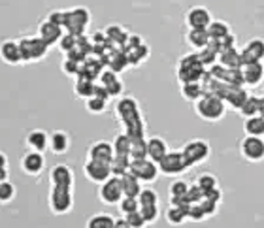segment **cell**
I'll return each mask as SVG.
<instances>
[{
  "instance_id": "cell-1",
  "label": "cell",
  "mask_w": 264,
  "mask_h": 228,
  "mask_svg": "<svg viewBox=\"0 0 264 228\" xmlns=\"http://www.w3.org/2000/svg\"><path fill=\"white\" fill-rule=\"evenodd\" d=\"M194 111L200 119H204L208 123L221 121L227 113V102L221 96L213 93H204L196 102H194Z\"/></svg>"
},
{
  "instance_id": "cell-2",
  "label": "cell",
  "mask_w": 264,
  "mask_h": 228,
  "mask_svg": "<svg viewBox=\"0 0 264 228\" xmlns=\"http://www.w3.org/2000/svg\"><path fill=\"white\" fill-rule=\"evenodd\" d=\"M206 74V66L198 60L196 53H189L185 55L179 65H177V79L181 83L189 81H200Z\"/></svg>"
},
{
  "instance_id": "cell-3",
  "label": "cell",
  "mask_w": 264,
  "mask_h": 228,
  "mask_svg": "<svg viewBox=\"0 0 264 228\" xmlns=\"http://www.w3.org/2000/svg\"><path fill=\"white\" fill-rule=\"evenodd\" d=\"M19 44V53L23 63H36L42 60L49 51V46L42 40L40 36H30V38H21Z\"/></svg>"
},
{
  "instance_id": "cell-4",
  "label": "cell",
  "mask_w": 264,
  "mask_h": 228,
  "mask_svg": "<svg viewBox=\"0 0 264 228\" xmlns=\"http://www.w3.org/2000/svg\"><path fill=\"white\" fill-rule=\"evenodd\" d=\"M181 155H183V158H185V162H187L189 168H193V166L206 162V160L210 158L211 147L206 140H191L183 146Z\"/></svg>"
},
{
  "instance_id": "cell-5",
  "label": "cell",
  "mask_w": 264,
  "mask_h": 228,
  "mask_svg": "<svg viewBox=\"0 0 264 228\" xmlns=\"http://www.w3.org/2000/svg\"><path fill=\"white\" fill-rule=\"evenodd\" d=\"M74 205V194H72V189H65V187H51V193H49V210L55 213V215H65L72 210Z\"/></svg>"
},
{
  "instance_id": "cell-6",
  "label": "cell",
  "mask_w": 264,
  "mask_h": 228,
  "mask_svg": "<svg viewBox=\"0 0 264 228\" xmlns=\"http://www.w3.org/2000/svg\"><path fill=\"white\" fill-rule=\"evenodd\" d=\"M89 21H91V13L87 12V8H74L66 12L65 29L68 34L82 36L87 29Z\"/></svg>"
},
{
  "instance_id": "cell-7",
  "label": "cell",
  "mask_w": 264,
  "mask_h": 228,
  "mask_svg": "<svg viewBox=\"0 0 264 228\" xmlns=\"http://www.w3.org/2000/svg\"><path fill=\"white\" fill-rule=\"evenodd\" d=\"M123 187H121V179L112 176L108 181L100 183L98 187V198L100 202H104L108 205H117L123 198Z\"/></svg>"
},
{
  "instance_id": "cell-8",
  "label": "cell",
  "mask_w": 264,
  "mask_h": 228,
  "mask_svg": "<svg viewBox=\"0 0 264 228\" xmlns=\"http://www.w3.org/2000/svg\"><path fill=\"white\" fill-rule=\"evenodd\" d=\"M129 172L132 176H136L141 183H153L158 177V164L144 158V160H130Z\"/></svg>"
},
{
  "instance_id": "cell-9",
  "label": "cell",
  "mask_w": 264,
  "mask_h": 228,
  "mask_svg": "<svg viewBox=\"0 0 264 228\" xmlns=\"http://www.w3.org/2000/svg\"><path fill=\"white\" fill-rule=\"evenodd\" d=\"M241 157L249 162H262L264 160V138L257 136H246L240 141Z\"/></svg>"
},
{
  "instance_id": "cell-10",
  "label": "cell",
  "mask_w": 264,
  "mask_h": 228,
  "mask_svg": "<svg viewBox=\"0 0 264 228\" xmlns=\"http://www.w3.org/2000/svg\"><path fill=\"white\" fill-rule=\"evenodd\" d=\"M189 166L183 158L181 151H168V155L158 162V172L165 174V176H179Z\"/></svg>"
},
{
  "instance_id": "cell-11",
  "label": "cell",
  "mask_w": 264,
  "mask_h": 228,
  "mask_svg": "<svg viewBox=\"0 0 264 228\" xmlns=\"http://www.w3.org/2000/svg\"><path fill=\"white\" fill-rule=\"evenodd\" d=\"M83 174L89 181L93 183H104L112 177V168L108 162H100V160H87L83 164Z\"/></svg>"
},
{
  "instance_id": "cell-12",
  "label": "cell",
  "mask_w": 264,
  "mask_h": 228,
  "mask_svg": "<svg viewBox=\"0 0 264 228\" xmlns=\"http://www.w3.org/2000/svg\"><path fill=\"white\" fill-rule=\"evenodd\" d=\"M213 21L210 10L206 6H193L185 15V23L189 29H196V30H208L210 23Z\"/></svg>"
},
{
  "instance_id": "cell-13",
  "label": "cell",
  "mask_w": 264,
  "mask_h": 228,
  "mask_svg": "<svg viewBox=\"0 0 264 228\" xmlns=\"http://www.w3.org/2000/svg\"><path fill=\"white\" fill-rule=\"evenodd\" d=\"M241 66L249 65V63H262L264 60V40L262 38H253L243 46L240 51Z\"/></svg>"
},
{
  "instance_id": "cell-14",
  "label": "cell",
  "mask_w": 264,
  "mask_h": 228,
  "mask_svg": "<svg viewBox=\"0 0 264 228\" xmlns=\"http://www.w3.org/2000/svg\"><path fill=\"white\" fill-rule=\"evenodd\" d=\"M49 181H51V187L72 189L74 187V172L66 164H57L49 172Z\"/></svg>"
},
{
  "instance_id": "cell-15",
  "label": "cell",
  "mask_w": 264,
  "mask_h": 228,
  "mask_svg": "<svg viewBox=\"0 0 264 228\" xmlns=\"http://www.w3.org/2000/svg\"><path fill=\"white\" fill-rule=\"evenodd\" d=\"M115 157V153H113V146L110 141L106 140H98L91 143L87 151V160H100V162H112V158Z\"/></svg>"
},
{
  "instance_id": "cell-16",
  "label": "cell",
  "mask_w": 264,
  "mask_h": 228,
  "mask_svg": "<svg viewBox=\"0 0 264 228\" xmlns=\"http://www.w3.org/2000/svg\"><path fill=\"white\" fill-rule=\"evenodd\" d=\"M241 72V81L247 87H258L264 79V68L262 63H249L240 68Z\"/></svg>"
},
{
  "instance_id": "cell-17",
  "label": "cell",
  "mask_w": 264,
  "mask_h": 228,
  "mask_svg": "<svg viewBox=\"0 0 264 228\" xmlns=\"http://www.w3.org/2000/svg\"><path fill=\"white\" fill-rule=\"evenodd\" d=\"M38 36L46 42L47 46L51 47L55 46V44H59V40L63 38V27L51 23L49 19H46V21H42L40 27H38Z\"/></svg>"
},
{
  "instance_id": "cell-18",
  "label": "cell",
  "mask_w": 264,
  "mask_h": 228,
  "mask_svg": "<svg viewBox=\"0 0 264 228\" xmlns=\"http://www.w3.org/2000/svg\"><path fill=\"white\" fill-rule=\"evenodd\" d=\"M115 111H117V117L125 123H129L132 119L141 117L140 110H138V104H136L134 98H121L115 106Z\"/></svg>"
},
{
  "instance_id": "cell-19",
  "label": "cell",
  "mask_w": 264,
  "mask_h": 228,
  "mask_svg": "<svg viewBox=\"0 0 264 228\" xmlns=\"http://www.w3.org/2000/svg\"><path fill=\"white\" fill-rule=\"evenodd\" d=\"M146 143H147V158L157 164L168 155V151H170V149H168V143H166L163 138H158V136H153V138L146 140Z\"/></svg>"
},
{
  "instance_id": "cell-20",
  "label": "cell",
  "mask_w": 264,
  "mask_h": 228,
  "mask_svg": "<svg viewBox=\"0 0 264 228\" xmlns=\"http://www.w3.org/2000/svg\"><path fill=\"white\" fill-rule=\"evenodd\" d=\"M247 98H249V94H247L246 89L240 87V85H229L223 94V100L227 102V106L234 108V110H240Z\"/></svg>"
},
{
  "instance_id": "cell-21",
  "label": "cell",
  "mask_w": 264,
  "mask_h": 228,
  "mask_svg": "<svg viewBox=\"0 0 264 228\" xmlns=\"http://www.w3.org/2000/svg\"><path fill=\"white\" fill-rule=\"evenodd\" d=\"M21 168L29 176H38L42 170H44V157H42V153L38 151L27 153L23 157V160H21Z\"/></svg>"
},
{
  "instance_id": "cell-22",
  "label": "cell",
  "mask_w": 264,
  "mask_h": 228,
  "mask_svg": "<svg viewBox=\"0 0 264 228\" xmlns=\"http://www.w3.org/2000/svg\"><path fill=\"white\" fill-rule=\"evenodd\" d=\"M0 59L6 65H19L21 60V53H19V44L13 40H6L0 44Z\"/></svg>"
},
{
  "instance_id": "cell-23",
  "label": "cell",
  "mask_w": 264,
  "mask_h": 228,
  "mask_svg": "<svg viewBox=\"0 0 264 228\" xmlns=\"http://www.w3.org/2000/svg\"><path fill=\"white\" fill-rule=\"evenodd\" d=\"M219 65L225 66V68H229V70H240L241 68V57H240V51L232 47V49H225V51L219 53Z\"/></svg>"
},
{
  "instance_id": "cell-24",
  "label": "cell",
  "mask_w": 264,
  "mask_h": 228,
  "mask_svg": "<svg viewBox=\"0 0 264 228\" xmlns=\"http://www.w3.org/2000/svg\"><path fill=\"white\" fill-rule=\"evenodd\" d=\"M68 147H70V138L66 132L63 130H57V132H53L49 136V149H51L55 155H65L68 151Z\"/></svg>"
},
{
  "instance_id": "cell-25",
  "label": "cell",
  "mask_w": 264,
  "mask_h": 228,
  "mask_svg": "<svg viewBox=\"0 0 264 228\" xmlns=\"http://www.w3.org/2000/svg\"><path fill=\"white\" fill-rule=\"evenodd\" d=\"M27 143L32 151L44 153L49 147V136L44 130H30L29 136H27Z\"/></svg>"
},
{
  "instance_id": "cell-26",
  "label": "cell",
  "mask_w": 264,
  "mask_h": 228,
  "mask_svg": "<svg viewBox=\"0 0 264 228\" xmlns=\"http://www.w3.org/2000/svg\"><path fill=\"white\" fill-rule=\"evenodd\" d=\"M119 179H121V187H123L125 196H134V198H138V194H140V191H141V181H140V179H138L136 176H132L130 172L123 174Z\"/></svg>"
},
{
  "instance_id": "cell-27",
  "label": "cell",
  "mask_w": 264,
  "mask_h": 228,
  "mask_svg": "<svg viewBox=\"0 0 264 228\" xmlns=\"http://www.w3.org/2000/svg\"><path fill=\"white\" fill-rule=\"evenodd\" d=\"M185 40H187L189 46L194 47L196 51H200V49L208 47V44H210V34H208V30L189 29L187 36H185Z\"/></svg>"
},
{
  "instance_id": "cell-28",
  "label": "cell",
  "mask_w": 264,
  "mask_h": 228,
  "mask_svg": "<svg viewBox=\"0 0 264 228\" xmlns=\"http://www.w3.org/2000/svg\"><path fill=\"white\" fill-rule=\"evenodd\" d=\"M243 132L246 136H257L264 138V117L262 115H253L243 121Z\"/></svg>"
},
{
  "instance_id": "cell-29",
  "label": "cell",
  "mask_w": 264,
  "mask_h": 228,
  "mask_svg": "<svg viewBox=\"0 0 264 228\" xmlns=\"http://www.w3.org/2000/svg\"><path fill=\"white\" fill-rule=\"evenodd\" d=\"M74 93L79 96V98H91L94 93V79L85 76H77L76 77V85H74Z\"/></svg>"
},
{
  "instance_id": "cell-30",
  "label": "cell",
  "mask_w": 264,
  "mask_h": 228,
  "mask_svg": "<svg viewBox=\"0 0 264 228\" xmlns=\"http://www.w3.org/2000/svg\"><path fill=\"white\" fill-rule=\"evenodd\" d=\"M112 146H113V153H115L117 157L130 158V146H132V140H130V136L127 134V132L115 136V140L112 141Z\"/></svg>"
},
{
  "instance_id": "cell-31",
  "label": "cell",
  "mask_w": 264,
  "mask_h": 228,
  "mask_svg": "<svg viewBox=\"0 0 264 228\" xmlns=\"http://www.w3.org/2000/svg\"><path fill=\"white\" fill-rule=\"evenodd\" d=\"M115 224V217L110 213H94L87 219L85 228H113Z\"/></svg>"
},
{
  "instance_id": "cell-32",
  "label": "cell",
  "mask_w": 264,
  "mask_h": 228,
  "mask_svg": "<svg viewBox=\"0 0 264 228\" xmlns=\"http://www.w3.org/2000/svg\"><path fill=\"white\" fill-rule=\"evenodd\" d=\"M204 94V87L200 81H189L181 83V96L189 102H196Z\"/></svg>"
},
{
  "instance_id": "cell-33",
  "label": "cell",
  "mask_w": 264,
  "mask_h": 228,
  "mask_svg": "<svg viewBox=\"0 0 264 228\" xmlns=\"http://www.w3.org/2000/svg\"><path fill=\"white\" fill-rule=\"evenodd\" d=\"M189 185L187 181H183V179H176V181H172L170 185V204H176L177 200H183L187 198V191H189Z\"/></svg>"
},
{
  "instance_id": "cell-34",
  "label": "cell",
  "mask_w": 264,
  "mask_h": 228,
  "mask_svg": "<svg viewBox=\"0 0 264 228\" xmlns=\"http://www.w3.org/2000/svg\"><path fill=\"white\" fill-rule=\"evenodd\" d=\"M208 34H210V40H223L225 36L230 34L229 23H225V21H211L210 27H208Z\"/></svg>"
},
{
  "instance_id": "cell-35",
  "label": "cell",
  "mask_w": 264,
  "mask_h": 228,
  "mask_svg": "<svg viewBox=\"0 0 264 228\" xmlns=\"http://www.w3.org/2000/svg\"><path fill=\"white\" fill-rule=\"evenodd\" d=\"M129 166H130V158L129 157H115L112 158V162H110V168H112V176L115 177H121L123 174L129 172Z\"/></svg>"
},
{
  "instance_id": "cell-36",
  "label": "cell",
  "mask_w": 264,
  "mask_h": 228,
  "mask_svg": "<svg viewBox=\"0 0 264 228\" xmlns=\"http://www.w3.org/2000/svg\"><path fill=\"white\" fill-rule=\"evenodd\" d=\"M166 221L170 222V224H174V226H177V224L187 221V211L183 210V208H179V205H170L168 211H166Z\"/></svg>"
},
{
  "instance_id": "cell-37",
  "label": "cell",
  "mask_w": 264,
  "mask_h": 228,
  "mask_svg": "<svg viewBox=\"0 0 264 228\" xmlns=\"http://www.w3.org/2000/svg\"><path fill=\"white\" fill-rule=\"evenodd\" d=\"M147 158V143L144 138L140 140H132L130 146V160H144Z\"/></svg>"
},
{
  "instance_id": "cell-38",
  "label": "cell",
  "mask_w": 264,
  "mask_h": 228,
  "mask_svg": "<svg viewBox=\"0 0 264 228\" xmlns=\"http://www.w3.org/2000/svg\"><path fill=\"white\" fill-rule=\"evenodd\" d=\"M117 208L125 217V215H130V213H134V211L140 210V204H138V198H134V196H123L121 202L117 204Z\"/></svg>"
},
{
  "instance_id": "cell-39",
  "label": "cell",
  "mask_w": 264,
  "mask_h": 228,
  "mask_svg": "<svg viewBox=\"0 0 264 228\" xmlns=\"http://www.w3.org/2000/svg\"><path fill=\"white\" fill-rule=\"evenodd\" d=\"M15 193H17V189L13 183L6 181H0V204H8V202H12L15 198Z\"/></svg>"
},
{
  "instance_id": "cell-40",
  "label": "cell",
  "mask_w": 264,
  "mask_h": 228,
  "mask_svg": "<svg viewBox=\"0 0 264 228\" xmlns=\"http://www.w3.org/2000/svg\"><path fill=\"white\" fill-rule=\"evenodd\" d=\"M238 111H240L246 119L253 117V115H258V96H249Z\"/></svg>"
},
{
  "instance_id": "cell-41",
  "label": "cell",
  "mask_w": 264,
  "mask_h": 228,
  "mask_svg": "<svg viewBox=\"0 0 264 228\" xmlns=\"http://www.w3.org/2000/svg\"><path fill=\"white\" fill-rule=\"evenodd\" d=\"M196 185L200 187V191L202 193H208V191H211V189L219 187L217 183V177L213 176V174H202V176H198V179H196Z\"/></svg>"
},
{
  "instance_id": "cell-42",
  "label": "cell",
  "mask_w": 264,
  "mask_h": 228,
  "mask_svg": "<svg viewBox=\"0 0 264 228\" xmlns=\"http://www.w3.org/2000/svg\"><path fill=\"white\" fill-rule=\"evenodd\" d=\"M138 204L141 205H158V194L153 189H141L138 194Z\"/></svg>"
},
{
  "instance_id": "cell-43",
  "label": "cell",
  "mask_w": 264,
  "mask_h": 228,
  "mask_svg": "<svg viewBox=\"0 0 264 228\" xmlns=\"http://www.w3.org/2000/svg\"><path fill=\"white\" fill-rule=\"evenodd\" d=\"M196 55H198V60L204 66H213L215 63H217V57H219L217 51H215V49H211L210 46L204 47V49H200Z\"/></svg>"
},
{
  "instance_id": "cell-44",
  "label": "cell",
  "mask_w": 264,
  "mask_h": 228,
  "mask_svg": "<svg viewBox=\"0 0 264 228\" xmlns=\"http://www.w3.org/2000/svg\"><path fill=\"white\" fill-rule=\"evenodd\" d=\"M85 108H87V111H91V113H102V111H106V108H108V100L98 98V96H91V98L85 100Z\"/></svg>"
},
{
  "instance_id": "cell-45",
  "label": "cell",
  "mask_w": 264,
  "mask_h": 228,
  "mask_svg": "<svg viewBox=\"0 0 264 228\" xmlns=\"http://www.w3.org/2000/svg\"><path fill=\"white\" fill-rule=\"evenodd\" d=\"M106 38H108V40L121 42V44H125V40H129V34H127V32H125L121 27H117V25H112L110 29L106 30Z\"/></svg>"
},
{
  "instance_id": "cell-46",
  "label": "cell",
  "mask_w": 264,
  "mask_h": 228,
  "mask_svg": "<svg viewBox=\"0 0 264 228\" xmlns=\"http://www.w3.org/2000/svg\"><path fill=\"white\" fill-rule=\"evenodd\" d=\"M140 213L146 219L147 224H153L158 219V205H141Z\"/></svg>"
},
{
  "instance_id": "cell-47",
  "label": "cell",
  "mask_w": 264,
  "mask_h": 228,
  "mask_svg": "<svg viewBox=\"0 0 264 228\" xmlns=\"http://www.w3.org/2000/svg\"><path fill=\"white\" fill-rule=\"evenodd\" d=\"M76 44H77V36H74V34H63V38L59 40V47H60V51L65 53H68V51H72L74 47H76Z\"/></svg>"
},
{
  "instance_id": "cell-48",
  "label": "cell",
  "mask_w": 264,
  "mask_h": 228,
  "mask_svg": "<svg viewBox=\"0 0 264 228\" xmlns=\"http://www.w3.org/2000/svg\"><path fill=\"white\" fill-rule=\"evenodd\" d=\"M82 65L83 63H76V60L72 59H65L63 63V70H65L66 76H79V72H82Z\"/></svg>"
},
{
  "instance_id": "cell-49",
  "label": "cell",
  "mask_w": 264,
  "mask_h": 228,
  "mask_svg": "<svg viewBox=\"0 0 264 228\" xmlns=\"http://www.w3.org/2000/svg\"><path fill=\"white\" fill-rule=\"evenodd\" d=\"M187 219H189V221H194V222L204 221V219H206V213L202 211L200 204H191V205H189V210H187Z\"/></svg>"
},
{
  "instance_id": "cell-50",
  "label": "cell",
  "mask_w": 264,
  "mask_h": 228,
  "mask_svg": "<svg viewBox=\"0 0 264 228\" xmlns=\"http://www.w3.org/2000/svg\"><path fill=\"white\" fill-rule=\"evenodd\" d=\"M125 219H127V222H129L132 228H146L147 226V222H146V219L141 217L140 210L134 211V213H130V215H125Z\"/></svg>"
},
{
  "instance_id": "cell-51",
  "label": "cell",
  "mask_w": 264,
  "mask_h": 228,
  "mask_svg": "<svg viewBox=\"0 0 264 228\" xmlns=\"http://www.w3.org/2000/svg\"><path fill=\"white\" fill-rule=\"evenodd\" d=\"M204 198V193L200 191V187L194 183V185H191L187 191V200H189V204H200V200Z\"/></svg>"
},
{
  "instance_id": "cell-52",
  "label": "cell",
  "mask_w": 264,
  "mask_h": 228,
  "mask_svg": "<svg viewBox=\"0 0 264 228\" xmlns=\"http://www.w3.org/2000/svg\"><path fill=\"white\" fill-rule=\"evenodd\" d=\"M200 208H202V211L206 213V217H211V215H215V213H217L219 204L217 202H213V200H210V198H202L200 200Z\"/></svg>"
},
{
  "instance_id": "cell-53",
  "label": "cell",
  "mask_w": 264,
  "mask_h": 228,
  "mask_svg": "<svg viewBox=\"0 0 264 228\" xmlns=\"http://www.w3.org/2000/svg\"><path fill=\"white\" fill-rule=\"evenodd\" d=\"M106 91H108V94L110 96H119V94L123 93V83L119 81V77L117 79H113L112 83H108V85H104Z\"/></svg>"
},
{
  "instance_id": "cell-54",
  "label": "cell",
  "mask_w": 264,
  "mask_h": 228,
  "mask_svg": "<svg viewBox=\"0 0 264 228\" xmlns=\"http://www.w3.org/2000/svg\"><path fill=\"white\" fill-rule=\"evenodd\" d=\"M49 21L55 25H59V27H65V19H66V12H60V10H57V12H51L49 13Z\"/></svg>"
},
{
  "instance_id": "cell-55",
  "label": "cell",
  "mask_w": 264,
  "mask_h": 228,
  "mask_svg": "<svg viewBox=\"0 0 264 228\" xmlns=\"http://www.w3.org/2000/svg\"><path fill=\"white\" fill-rule=\"evenodd\" d=\"M93 96H98V98H104V100L110 98V94H108V91H106L104 85H94V93H93Z\"/></svg>"
},
{
  "instance_id": "cell-56",
  "label": "cell",
  "mask_w": 264,
  "mask_h": 228,
  "mask_svg": "<svg viewBox=\"0 0 264 228\" xmlns=\"http://www.w3.org/2000/svg\"><path fill=\"white\" fill-rule=\"evenodd\" d=\"M113 228H132L129 224V222H127V219H115V224H113Z\"/></svg>"
},
{
  "instance_id": "cell-57",
  "label": "cell",
  "mask_w": 264,
  "mask_h": 228,
  "mask_svg": "<svg viewBox=\"0 0 264 228\" xmlns=\"http://www.w3.org/2000/svg\"><path fill=\"white\" fill-rule=\"evenodd\" d=\"M2 168H8V157L4 153H0V170Z\"/></svg>"
},
{
  "instance_id": "cell-58",
  "label": "cell",
  "mask_w": 264,
  "mask_h": 228,
  "mask_svg": "<svg viewBox=\"0 0 264 228\" xmlns=\"http://www.w3.org/2000/svg\"><path fill=\"white\" fill-rule=\"evenodd\" d=\"M258 115L264 117V96H258Z\"/></svg>"
},
{
  "instance_id": "cell-59",
  "label": "cell",
  "mask_w": 264,
  "mask_h": 228,
  "mask_svg": "<svg viewBox=\"0 0 264 228\" xmlns=\"http://www.w3.org/2000/svg\"><path fill=\"white\" fill-rule=\"evenodd\" d=\"M262 68H264V60H262Z\"/></svg>"
}]
</instances>
